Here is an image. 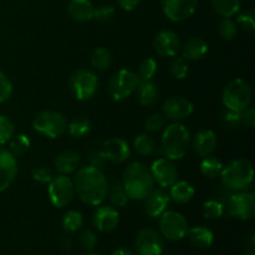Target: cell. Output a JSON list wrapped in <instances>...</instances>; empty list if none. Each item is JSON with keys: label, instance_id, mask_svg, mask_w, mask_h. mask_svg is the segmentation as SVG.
<instances>
[{"label": "cell", "instance_id": "6da1fadb", "mask_svg": "<svg viewBox=\"0 0 255 255\" xmlns=\"http://www.w3.org/2000/svg\"><path fill=\"white\" fill-rule=\"evenodd\" d=\"M75 194L84 203L97 207L104 203L109 192V181L100 167L87 164L79 167L72 178Z\"/></svg>", "mask_w": 255, "mask_h": 255}, {"label": "cell", "instance_id": "7a4b0ae2", "mask_svg": "<svg viewBox=\"0 0 255 255\" xmlns=\"http://www.w3.org/2000/svg\"><path fill=\"white\" fill-rule=\"evenodd\" d=\"M121 183L128 199L132 201H144L154 188L151 171L141 162H132L126 167Z\"/></svg>", "mask_w": 255, "mask_h": 255}, {"label": "cell", "instance_id": "3957f363", "mask_svg": "<svg viewBox=\"0 0 255 255\" xmlns=\"http://www.w3.org/2000/svg\"><path fill=\"white\" fill-rule=\"evenodd\" d=\"M191 133L181 122H173L163 129L161 138V152L171 161L182 159L191 146Z\"/></svg>", "mask_w": 255, "mask_h": 255}, {"label": "cell", "instance_id": "277c9868", "mask_svg": "<svg viewBox=\"0 0 255 255\" xmlns=\"http://www.w3.org/2000/svg\"><path fill=\"white\" fill-rule=\"evenodd\" d=\"M222 184L231 192L247 191L254 181L253 164L246 158H238L229 162L221 173Z\"/></svg>", "mask_w": 255, "mask_h": 255}, {"label": "cell", "instance_id": "5b68a950", "mask_svg": "<svg viewBox=\"0 0 255 255\" xmlns=\"http://www.w3.org/2000/svg\"><path fill=\"white\" fill-rule=\"evenodd\" d=\"M222 101L227 110L243 112L251 106L252 87L246 80L234 79L226 85L222 94Z\"/></svg>", "mask_w": 255, "mask_h": 255}, {"label": "cell", "instance_id": "8992f818", "mask_svg": "<svg viewBox=\"0 0 255 255\" xmlns=\"http://www.w3.org/2000/svg\"><path fill=\"white\" fill-rule=\"evenodd\" d=\"M138 75L128 69H120L109 81V94L114 101L120 102L131 97L139 85Z\"/></svg>", "mask_w": 255, "mask_h": 255}, {"label": "cell", "instance_id": "52a82bcc", "mask_svg": "<svg viewBox=\"0 0 255 255\" xmlns=\"http://www.w3.org/2000/svg\"><path fill=\"white\" fill-rule=\"evenodd\" d=\"M70 92L79 101L92 99L99 89V77L89 69H77L69 79Z\"/></svg>", "mask_w": 255, "mask_h": 255}, {"label": "cell", "instance_id": "ba28073f", "mask_svg": "<svg viewBox=\"0 0 255 255\" xmlns=\"http://www.w3.org/2000/svg\"><path fill=\"white\" fill-rule=\"evenodd\" d=\"M32 127L36 132L49 137V138L55 139L61 137L67 129V121L64 115L52 110H46L36 116L32 120Z\"/></svg>", "mask_w": 255, "mask_h": 255}, {"label": "cell", "instance_id": "9c48e42d", "mask_svg": "<svg viewBox=\"0 0 255 255\" xmlns=\"http://www.w3.org/2000/svg\"><path fill=\"white\" fill-rule=\"evenodd\" d=\"M159 232L169 242H179L188 233V223L183 214L174 211H166L159 217Z\"/></svg>", "mask_w": 255, "mask_h": 255}, {"label": "cell", "instance_id": "30bf717a", "mask_svg": "<svg viewBox=\"0 0 255 255\" xmlns=\"http://www.w3.org/2000/svg\"><path fill=\"white\" fill-rule=\"evenodd\" d=\"M47 193H49L50 202L56 208H64L69 206L75 197L74 181L66 174H56L52 176L49 182Z\"/></svg>", "mask_w": 255, "mask_h": 255}, {"label": "cell", "instance_id": "8fae6325", "mask_svg": "<svg viewBox=\"0 0 255 255\" xmlns=\"http://www.w3.org/2000/svg\"><path fill=\"white\" fill-rule=\"evenodd\" d=\"M228 213L239 221H249L255 213V197L253 192H233L226 203Z\"/></svg>", "mask_w": 255, "mask_h": 255}, {"label": "cell", "instance_id": "7c38bea8", "mask_svg": "<svg viewBox=\"0 0 255 255\" xmlns=\"http://www.w3.org/2000/svg\"><path fill=\"white\" fill-rule=\"evenodd\" d=\"M154 183L158 184L161 188H169L178 181V169L173 161L168 158H158L149 167Z\"/></svg>", "mask_w": 255, "mask_h": 255}, {"label": "cell", "instance_id": "4fadbf2b", "mask_svg": "<svg viewBox=\"0 0 255 255\" xmlns=\"http://www.w3.org/2000/svg\"><path fill=\"white\" fill-rule=\"evenodd\" d=\"M134 246L137 255H162L164 249L162 236L151 228H144L138 232Z\"/></svg>", "mask_w": 255, "mask_h": 255}, {"label": "cell", "instance_id": "5bb4252c", "mask_svg": "<svg viewBox=\"0 0 255 255\" xmlns=\"http://www.w3.org/2000/svg\"><path fill=\"white\" fill-rule=\"evenodd\" d=\"M193 111V104L183 96H171L162 105V115L169 121L178 122L188 119Z\"/></svg>", "mask_w": 255, "mask_h": 255}, {"label": "cell", "instance_id": "9a60e30c", "mask_svg": "<svg viewBox=\"0 0 255 255\" xmlns=\"http://www.w3.org/2000/svg\"><path fill=\"white\" fill-rule=\"evenodd\" d=\"M198 0H162L164 15L173 22H181L196 12Z\"/></svg>", "mask_w": 255, "mask_h": 255}, {"label": "cell", "instance_id": "2e32d148", "mask_svg": "<svg viewBox=\"0 0 255 255\" xmlns=\"http://www.w3.org/2000/svg\"><path fill=\"white\" fill-rule=\"evenodd\" d=\"M100 151L107 163H124L131 156L129 144L120 137L106 139L100 147Z\"/></svg>", "mask_w": 255, "mask_h": 255}, {"label": "cell", "instance_id": "e0dca14e", "mask_svg": "<svg viewBox=\"0 0 255 255\" xmlns=\"http://www.w3.org/2000/svg\"><path fill=\"white\" fill-rule=\"evenodd\" d=\"M153 46L159 56L174 57L181 51L182 44L178 34L172 30H161L154 36Z\"/></svg>", "mask_w": 255, "mask_h": 255}, {"label": "cell", "instance_id": "ac0fdd59", "mask_svg": "<svg viewBox=\"0 0 255 255\" xmlns=\"http://www.w3.org/2000/svg\"><path fill=\"white\" fill-rule=\"evenodd\" d=\"M19 172L17 159L9 149L0 148V192H4L14 183Z\"/></svg>", "mask_w": 255, "mask_h": 255}, {"label": "cell", "instance_id": "d6986e66", "mask_svg": "<svg viewBox=\"0 0 255 255\" xmlns=\"http://www.w3.org/2000/svg\"><path fill=\"white\" fill-rule=\"evenodd\" d=\"M99 208L94 212L92 223L97 231L102 233H109L115 231L120 223V214L115 207L112 206H97Z\"/></svg>", "mask_w": 255, "mask_h": 255}, {"label": "cell", "instance_id": "ffe728a7", "mask_svg": "<svg viewBox=\"0 0 255 255\" xmlns=\"http://www.w3.org/2000/svg\"><path fill=\"white\" fill-rule=\"evenodd\" d=\"M168 192L164 188H153V191L144 199V212L149 218H159L169 206Z\"/></svg>", "mask_w": 255, "mask_h": 255}, {"label": "cell", "instance_id": "44dd1931", "mask_svg": "<svg viewBox=\"0 0 255 255\" xmlns=\"http://www.w3.org/2000/svg\"><path fill=\"white\" fill-rule=\"evenodd\" d=\"M191 144L193 151L199 157L204 158L213 154V152L216 151L218 146V138L212 129H202L194 134L193 138H191Z\"/></svg>", "mask_w": 255, "mask_h": 255}, {"label": "cell", "instance_id": "7402d4cb", "mask_svg": "<svg viewBox=\"0 0 255 255\" xmlns=\"http://www.w3.org/2000/svg\"><path fill=\"white\" fill-rule=\"evenodd\" d=\"M80 162H81V158L76 151L66 149L57 154L54 161V166L57 173L69 176V174L76 172V169L80 167Z\"/></svg>", "mask_w": 255, "mask_h": 255}, {"label": "cell", "instance_id": "603a6c76", "mask_svg": "<svg viewBox=\"0 0 255 255\" xmlns=\"http://www.w3.org/2000/svg\"><path fill=\"white\" fill-rule=\"evenodd\" d=\"M181 52L186 61H198L208 52V44L202 37H191L182 45Z\"/></svg>", "mask_w": 255, "mask_h": 255}, {"label": "cell", "instance_id": "cb8c5ba5", "mask_svg": "<svg viewBox=\"0 0 255 255\" xmlns=\"http://www.w3.org/2000/svg\"><path fill=\"white\" fill-rule=\"evenodd\" d=\"M95 6L90 0H70L67 5V12L72 20L79 22H86L94 17Z\"/></svg>", "mask_w": 255, "mask_h": 255}, {"label": "cell", "instance_id": "d4e9b609", "mask_svg": "<svg viewBox=\"0 0 255 255\" xmlns=\"http://www.w3.org/2000/svg\"><path fill=\"white\" fill-rule=\"evenodd\" d=\"M196 189L193 184L187 181H177L173 186L169 187V198L177 204H186L194 197Z\"/></svg>", "mask_w": 255, "mask_h": 255}, {"label": "cell", "instance_id": "484cf974", "mask_svg": "<svg viewBox=\"0 0 255 255\" xmlns=\"http://www.w3.org/2000/svg\"><path fill=\"white\" fill-rule=\"evenodd\" d=\"M189 242L192 246L197 247V248H209L213 244L214 234L209 228L204 226H197L193 228L188 229L187 233Z\"/></svg>", "mask_w": 255, "mask_h": 255}, {"label": "cell", "instance_id": "4316f807", "mask_svg": "<svg viewBox=\"0 0 255 255\" xmlns=\"http://www.w3.org/2000/svg\"><path fill=\"white\" fill-rule=\"evenodd\" d=\"M137 94H138L139 104L144 107L154 106L159 99V89L153 81L139 82Z\"/></svg>", "mask_w": 255, "mask_h": 255}, {"label": "cell", "instance_id": "83f0119b", "mask_svg": "<svg viewBox=\"0 0 255 255\" xmlns=\"http://www.w3.org/2000/svg\"><path fill=\"white\" fill-rule=\"evenodd\" d=\"M223 162L218 158V157L213 156H207L202 159L201 162V173L203 174L206 178L214 179L218 178L221 176L222 171H223Z\"/></svg>", "mask_w": 255, "mask_h": 255}, {"label": "cell", "instance_id": "f1b7e54d", "mask_svg": "<svg viewBox=\"0 0 255 255\" xmlns=\"http://www.w3.org/2000/svg\"><path fill=\"white\" fill-rule=\"evenodd\" d=\"M112 65V55L106 47H97L94 50L91 55V66L96 71L105 72L111 67Z\"/></svg>", "mask_w": 255, "mask_h": 255}, {"label": "cell", "instance_id": "f546056e", "mask_svg": "<svg viewBox=\"0 0 255 255\" xmlns=\"http://www.w3.org/2000/svg\"><path fill=\"white\" fill-rule=\"evenodd\" d=\"M66 131L74 138H82V137L87 136L91 131V122L86 117H75L67 124Z\"/></svg>", "mask_w": 255, "mask_h": 255}, {"label": "cell", "instance_id": "4dcf8cb0", "mask_svg": "<svg viewBox=\"0 0 255 255\" xmlns=\"http://www.w3.org/2000/svg\"><path fill=\"white\" fill-rule=\"evenodd\" d=\"M212 6L217 14L223 17H232L241 10L239 0H211Z\"/></svg>", "mask_w": 255, "mask_h": 255}, {"label": "cell", "instance_id": "1f68e13d", "mask_svg": "<svg viewBox=\"0 0 255 255\" xmlns=\"http://www.w3.org/2000/svg\"><path fill=\"white\" fill-rule=\"evenodd\" d=\"M133 147L137 153L141 156H152L157 151V143L149 134L142 133L136 137L133 141Z\"/></svg>", "mask_w": 255, "mask_h": 255}, {"label": "cell", "instance_id": "d6a6232c", "mask_svg": "<svg viewBox=\"0 0 255 255\" xmlns=\"http://www.w3.org/2000/svg\"><path fill=\"white\" fill-rule=\"evenodd\" d=\"M107 196H109L112 207H115V208H122L129 201L121 182H115V183H112L111 187L109 186Z\"/></svg>", "mask_w": 255, "mask_h": 255}, {"label": "cell", "instance_id": "836d02e7", "mask_svg": "<svg viewBox=\"0 0 255 255\" xmlns=\"http://www.w3.org/2000/svg\"><path fill=\"white\" fill-rule=\"evenodd\" d=\"M82 224H84V216L77 211H69L62 217L61 227L66 233H75L81 229Z\"/></svg>", "mask_w": 255, "mask_h": 255}, {"label": "cell", "instance_id": "e575fe53", "mask_svg": "<svg viewBox=\"0 0 255 255\" xmlns=\"http://www.w3.org/2000/svg\"><path fill=\"white\" fill-rule=\"evenodd\" d=\"M226 212V204L222 203L218 199H209L203 203L202 207V213L206 219H218L223 217Z\"/></svg>", "mask_w": 255, "mask_h": 255}, {"label": "cell", "instance_id": "d590c367", "mask_svg": "<svg viewBox=\"0 0 255 255\" xmlns=\"http://www.w3.org/2000/svg\"><path fill=\"white\" fill-rule=\"evenodd\" d=\"M10 149L9 151L14 154L15 157H21L29 151L30 146H31V142H30L29 137L26 134H14L12 138L9 141Z\"/></svg>", "mask_w": 255, "mask_h": 255}, {"label": "cell", "instance_id": "8d00e7d4", "mask_svg": "<svg viewBox=\"0 0 255 255\" xmlns=\"http://www.w3.org/2000/svg\"><path fill=\"white\" fill-rule=\"evenodd\" d=\"M157 69H158V65H157V61L154 59L147 57V59L142 60L138 66V72H137L139 81H152L154 75L157 74Z\"/></svg>", "mask_w": 255, "mask_h": 255}, {"label": "cell", "instance_id": "74e56055", "mask_svg": "<svg viewBox=\"0 0 255 255\" xmlns=\"http://www.w3.org/2000/svg\"><path fill=\"white\" fill-rule=\"evenodd\" d=\"M169 72H171V75L174 79L184 80L188 76L189 66L183 57L174 56L172 57L171 62H169Z\"/></svg>", "mask_w": 255, "mask_h": 255}, {"label": "cell", "instance_id": "f35d334b", "mask_svg": "<svg viewBox=\"0 0 255 255\" xmlns=\"http://www.w3.org/2000/svg\"><path fill=\"white\" fill-rule=\"evenodd\" d=\"M15 134V125L10 117L0 115V146L9 143Z\"/></svg>", "mask_w": 255, "mask_h": 255}, {"label": "cell", "instance_id": "ab89813d", "mask_svg": "<svg viewBox=\"0 0 255 255\" xmlns=\"http://www.w3.org/2000/svg\"><path fill=\"white\" fill-rule=\"evenodd\" d=\"M238 25L231 17H224L221 21L218 26L219 35L223 40H227V41H231V40H234L238 35Z\"/></svg>", "mask_w": 255, "mask_h": 255}, {"label": "cell", "instance_id": "60d3db41", "mask_svg": "<svg viewBox=\"0 0 255 255\" xmlns=\"http://www.w3.org/2000/svg\"><path fill=\"white\" fill-rule=\"evenodd\" d=\"M237 25L246 32L255 31V14L253 10H246L237 17Z\"/></svg>", "mask_w": 255, "mask_h": 255}, {"label": "cell", "instance_id": "b9f144b4", "mask_svg": "<svg viewBox=\"0 0 255 255\" xmlns=\"http://www.w3.org/2000/svg\"><path fill=\"white\" fill-rule=\"evenodd\" d=\"M164 125H166V119L162 114H154L151 115L148 119L144 122V129L148 133H157L161 129H163Z\"/></svg>", "mask_w": 255, "mask_h": 255}, {"label": "cell", "instance_id": "7bdbcfd3", "mask_svg": "<svg viewBox=\"0 0 255 255\" xmlns=\"http://www.w3.org/2000/svg\"><path fill=\"white\" fill-rule=\"evenodd\" d=\"M115 14H116L115 6H112V5H100V6L95 7L92 19L99 22H109L110 20L114 19Z\"/></svg>", "mask_w": 255, "mask_h": 255}, {"label": "cell", "instance_id": "ee69618b", "mask_svg": "<svg viewBox=\"0 0 255 255\" xmlns=\"http://www.w3.org/2000/svg\"><path fill=\"white\" fill-rule=\"evenodd\" d=\"M222 122L224 126L229 129H236L242 126V117L241 112L232 111V110H226L222 114Z\"/></svg>", "mask_w": 255, "mask_h": 255}, {"label": "cell", "instance_id": "f6af8a7d", "mask_svg": "<svg viewBox=\"0 0 255 255\" xmlns=\"http://www.w3.org/2000/svg\"><path fill=\"white\" fill-rule=\"evenodd\" d=\"M97 242H99L97 236L94 233V232L90 231V229L82 231L81 234H80V237H79L80 246H81L85 251H89V252L94 251L97 246Z\"/></svg>", "mask_w": 255, "mask_h": 255}, {"label": "cell", "instance_id": "bcb514c9", "mask_svg": "<svg viewBox=\"0 0 255 255\" xmlns=\"http://www.w3.org/2000/svg\"><path fill=\"white\" fill-rule=\"evenodd\" d=\"M12 84L6 74L0 71V104H4L11 97Z\"/></svg>", "mask_w": 255, "mask_h": 255}, {"label": "cell", "instance_id": "7dc6e473", "mask_svg": "<svg viewBox=\"0 0 255 255\" xmlns=\"http://www.w3.org/2000/svg\"><path fill=\"white\" fill-rule=\"evenodd\" d=\"M32 179L40 184H47L52 178V173L46 166H37L32 169Z\"/></svg>", "mask_w": 255, "mask_h": 255}, {"label": "cell", "instance_id": "c3c4849f", "mask_svg": "<svg viewBox=\"0 0 255 255\" xmlns=\"http://www.w3.org/2000/svg\"><path fill=\"white\" fill-rule=\"evenodd\" d=\"M242 117V125H246L249 128H254L255 127V112L253 107L249 106L248 109L244 110L243 112H241Z\"/></svg>", "mask_w": 255, "mask_h": 255}, {"label": "cell", "instance_id": "681fc988", "mask_svg": "<svg viewBox=\"0 0 255 255\" xmlns=\"http://www.w3.org/2000/svg\"><path fill=\"white\" fill-rule=\"evenodd\" d=\"M89 159L92 164V166H96V167H100L101 168V166H104V164H106V159L104 158V156H102L101 151H100V148H95L92 149L91 152L89 153Z\"/></svg>", "mask_w": 255, "mask_h": 255}, {"label": "cell", "instance_id": "f907efd6", "mask_svg": "<svg viewBox=\"0 0 255 255\" xmlns=\"http://www.w3.org/2000/svg\"><path fill=\"white\" fill-rule=\"evenodd\" d=\"M120 7L125 11H132L136 9L139 4V0H117Z\"/></svg>", "mask_w": 255, "mask_h": 255}, {"label": "cell", "instance_id": "816d5d0a", "mask_svg": "<svg viewBox=\"0 0 255 255\" xmlns=\"http://www.w3.org/2000/svg\"><path fill=\"white\" fill-rule=\"evenodd\" d=\"M60 247L65 251H69L72 247V239L70 238L69 236H64L61 239H60Z\"/></svg>", "mask_w": 255, "mask_h": 255}, {"label": "cell", "instance_id": "f5cc1de1", "mask_svg": "<svg viewBox=\"0 0 255 255\" xmlns=\"http://www.w3.org/2000/svg\"><path fill=\"white\" fill-rule=\"evenodd\" d=\"M112 255H134V253L127 248H117Z\"/></svg>", "mask_w": 255, "mask_h": 255}, {"label": "cell", "instance_id": "db71d44e", "mask_svg": "<svg viewBox=\"0 0 255 255\" xmlns=\"http://www.w3.org/2000/svg\"><path fill=\"white\" fill-rule=\"evenodd\" d=\"M243 255H255L254 252H248V253H244Z\"/></svg>", "mask_w": 255, "mask_h": 255}, {"label": "cell", "instance_id": "11a10c76", "mask_svg": "<svg viewBox=\"0 0 255 255\" xmlns=\"http://www.w3.org/2000/svg\"><path fill=\"white\" fill-rule=\"evenodd\" d=\"M85 255H99V254H96V253H87V254H85Z\"/></svg>", "mask_w": 255, "mask_h": 255}]
</instances>
